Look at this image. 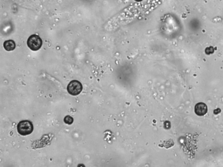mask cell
Wrapping results in <instances>:
<instances>
[{"label":"cell","instance_id":"52a82bcc","mask_svg":"<svg viewBox=\"0 0 223 167\" xmlns=\"http://www.w3.org/2000/svg\"><path fill=\"white\" fill-rule=\"evenodd\" d=\"M221 109H220V108H217V109H215V110H214V114H215V115H218V114H219V113L221 112Z\"/></svg>","mask_w":223,"mask_h":167},{"label":"cell","instance_id":"277c9868","mask_svg":"<svg viewBox=\"0 0 223 167\" xmlns=\"http://www.w3.org/2000/svg\"><path fill=\"white\" fill-rule=\"evenodd\" d=\"M208 111L207 106L204 103L199 102L197 104L195 107V114L199 116H204Z\"/></svg>","mask_w":223,"mask_h":167},{"label":"cell","instance_id":"5b68a950","mask_svg":"<svg viewBox=\"0 0 223 167\" xmlns=\"http://www.w3.org/2000/svg\"><path fill=\"white\" fill-rule=\"evenodd\" d=\"M4 47L5 49L7 51H12L14 50L16 47L15 42L12 40L6 41L4 43Z\"/></svg>","mask_w":223,"mask_h":167},{"label":"cell","instance_id":"8992f818","mask_svg":"<svg viewBox=\"0 0 223 167\" xmlns=\"http://www.w3.org/2000/svg\"><path fill=\"white\" fill-rule=\"evenodd\" d=\"M64 121L65 124L70 125L72 124L73 122L74 119L71 116H67L64 118Z\"/></svg>","mask_w":223,"mask_h":167},{"label":"cell","instance_id":"ba28073f","mask_svg":"<svg viewBox=\"0 0 223 167\" xmlns=\"http://www.w3.org/2000/svg\"><path fill=\"white\" fill-rule=\"evenodd\" d=\"M134 1H136L137 2H140L141 1H143V0H134Z\"/></svg>","mask_w":223,"mask_h":167},{"label":"cell","instance_id":"3957f363","mask_svg":"<svg viewBox=\"0 0 223 167\" xmlns=\"http://www.w3.org/2000/svg\"><path fill=\"white\" fill-rule=\"evenodd\" d=\"M83 87L82 84L77 80H73L70 82L67 86V91L70 95L76 96L79 95L82 91Z\"/></svg>","mask_w":223,"mask_h":167},{"label":"cell","instance_id":"7a4b0ae2","mask_svg":"<svg viewBox=\"0 0 223 167\" xmlns=\"http://www.w3.org/2000/svg\"><path fill=\"white\" fill-rule=\"evenodd\" d=\"M27 45L31 50L36 51L40 49L42 46V39L36 34H32L28 38Z\"/></svg>","mask_w":223,"mask_h":167},{"label":"cell","instance_id":"6da1fadb","mask_svg":"<svg viewBox=\"0 0 223 167\" xmlns=\"http://www.w3.org/2000/svg\"><path fill=\"white\" fill-rule=\"evenodd\" d=\"M33 125L29 121H21L17 125L18 133L23 136L30 135L33 131Z\"/></svg>","mask_w":223,"mask_h":167}]
</instances>
